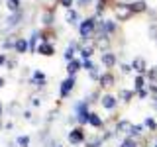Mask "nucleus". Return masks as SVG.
I'll return each mask as SVG.
<instances>
[{
  "instance_id": "f257e3e1",
  "label": "nucleus",
  "mask_w": 157,
  "mask_h": 147,
  "mask_svg": "<svg viewBox=\"0 0 157 147\" xmlns=\"http://www.w3.org/2000/svg\"><path fill=\"white\" fill-rule=\"evenodd\" d=\"M96 24H98V18H96V16L85 18L81 24H78V36H81L82 41H88V39L94 37V33H96Z\"/></svg>"
},
{
  "instance_id": "f03ea898",
  "label": "nucleus",
  "mask_w": 157,
  "mask_h": 147,
  "mask_svg": "<svg viewBox=\"0 0 157 147\" xmlns=\"http://www.w3.org/2000/svg\"><path fill=\"white\" fill-rule=\"evenodd\" d=\"M112 12H114V18L118 22H130V18L134 16L130 4H126V2H116L114 6H112Z\"/></svg>"
},
{
  "instance_id": "7ed1b4c3",
  "label": "nucleus",
  "mask_w": 157,
  "mask_h": 147,
  "mask_svg": "<svg viewBox=\"0 0 157 147\" xmlns=\"http://www.w3.org/2000/svg\"><path fill=\"white\" fill-rule=\"evenodd\" d=\"M67 139H69V143H71V145H81V143H85V141H86L85 127H82V126H77V127H73V130L69 131Z\"/></svg>"
},
{
  "instance_id": "20e7f679",
  "label": "nucleus",
  "mask_w": 157,
  "mask_h": 147,
  "mask_svg": "<svg viewBox=\"0 0 157 147\" xmlns=\"http://www.w3.org/2000/svg\"><path fill=\"white\" fill-rule=\"evenodd\" d=\"M77 122H78V126H85V124H88V116H90V110H88V100H85V102H78L77 104Z\"/></svg>"
},
{
  "instance_id": "39448f33",
  "label": "nucleus",
  "mask_w": 157,
  "mask_h": 147,
  "mask_svg": "<svg viewBox=\"0 0 157 147\" xmlns=\"http://www.w3.org/2000/svg\"><path fill=\"white\" fill-rule=\"evenodd\" d=\"M75 85H77L75 77H67L65 81L61 82V88H59V94H61V98H67L69 94H71V90L75 88Z\"/></svg>"
},
{
  "instance_id": "423d86ee",
  "label": "nucleus",
  "mask_w": 157,
  "mask_h": 147,
  "mask_svg": "<svg viewBox=\"0 0 157 147\" xmlns=\"http://www.w3.org/2000/svg\"><path fill=\"white\" fill-rule=\"evenodd\" d=\"M114 82H116V77H114V73H110V71L102 73L100 78H98V86H100V88H106V90L114 86Z\"/></svg>"
},
{
  "instance_id": "0eeeda50",
  "label": "nucleus",
  "mask_w": 157,
  "mask_h": 147,
  "mask_svg": "<svg viewBox=\"0 0 157 147\" xmlns=\"http://www.w3.org/2000/svg\"><path fill=\"white\" fill-rule=\"evenodd\" d=\"M100 104H102V108L104 110H116V106H118V98L114 96V94H102V98H100Z\"/></svg>"
},
{
  "instance_id": "6e6552de",
  "label": "nucleus",
  "mask_w": 157,
  "mask_h": 147,
  "mask_svg": "<svg viewBox=\"0 0 157 147\" xmlns=\"http://www.w3.org/2000/svg\"><path fill=\"white\" fill-rule=\"evenodd\" d=\"M77 49H78V53H81V57H82V59H90V57H92V53H94V49H96V45H94V41H92V43L82 41L81 45H77Z\"/></svg>"
},
{
  "instance_id": "1a4fd4ad",
  "label": "nucleus",
  "mask_w": 157,
  "mask_h": 147,
  "mask_svg": "<svg viewBox=\"0 0 157 147\" xmlns=\"http://www.w3.org/2000/svg\"><path fill=\"white\" fill-rule=\"evenodd\" d=\"M100 63L104 65L106 69H114V65L118 63V57H116V53H112V51H104L100 55Z\"/></svg>"
},
{
  "instance_id": "9d476101",
  "label": "nucleus",
  "mask_w": 157,
  "mask_h": 147,
  "mask_svg": "<svg viewBox=\"0 0 157 147\" xmlns=\"http://www.w3.org/2000/svg\"><path fill=\"white\" fill-rule=\"evenodd\" d=\"M132 69H134L137 75H145L149 67H147V61L144 57H134V61H132Z\"/></svg>"
},
{
  "instance_id": "9b49d317",
  "label": "nucleus",
  "mask_w": 157,
  "mask_h": 147,
  "mask_svg": "<svg viewBox=\"0 0 157 147\" xmlns=\"http://www.w3.org/2000/svg\"><path fill=\"white\" fill-rule=\"evenodd\" d=\"M132 122L130 120H120L116 124V127H114V131H116V135H130V131H132Z\"/></svg>"
},
{
  "instance_id": "f8f14e48",
  "label": "nucleus",
  "mask_w": 157,
  "mask_h": 147,
  "mask_svg": "<svg viewBox=\"0 0 157 147\" xmlns=\"http://www.w3.org/2000/svg\"><path fill=\"white\" fill-rule=\"evenodd\" d=\"M94 45H96V49H100L102 53L110 51V36H98V37H94Z\"/></svg>"
},
{
  "instance_id": "ddd939ff",
  "label": "nucleus",
  "mask_w": 157,
  "mask_h": 147,
  "mask_svg": "<svg viewBox=\"0 0 157 147\" xmlns=\"http://www.w3.org/2000/svg\"><path fill=\"white\" fill-rule=\"evenodd\" d=\"M130 8H132V12H134V16L136 14H145L147 12V2L145 0H134V2H130Z\"/></svg>"
},
{
  "instance_id": "4468645a",
  "label": "nucleus",
  "mask_w": 157,
  "mask_h": 147,
  "mask_svg": "<svg viewBox=\"0 0 157 147\" xmlns=\"http://www.w3.org/2000/svg\"><path fill=\"white\" fill-rule=\"evenodd\" d=\"M82 69V61L81 59H73V61H69L67 63V73H69V77H75L78 71Z\"/></svg>"
},
{
  "instance_id": "2eb2a0df",
  "label": "nucleus",
  "mask_w": 157,
  "mask_h": 147,
  "mask_svg": "<svg viewBox=\"0 0 157 147\" xmlns=\"http://www.w3.org/2000/svg\"><path fill=\"white\" fill-rule=\"evenodd\" d=\"M134 96H136V90H128V88H122L120 94H118V100L124 102V104H130V102L134 100Z\"/></svg>"
},
{
  "instance_id": "dca6fc26",
  "label": "nucleus",
  "mask_w": 157,
  "mask_h": 147,
  "mask_svg": "<svg viewBox=\"0 0 157 147\" xmlns=\"http://www.w3.org/2000/svg\"><path fill=\"white\" fill-rule=\"evenodd\" d=\"M37 53H39V55H43V57H51L53 53H55V49H53V45H51V43L43 41V43H39V47H37Z\"/></svg>"
},
{
  "instance_id": "f3484780",
  "label": "nucleus",
  "mask_w": 157,
  "mask_h": 147,
  "mask_svg": "<svg viewBox=\"0 0 157 147\" xmlns=\"http://www.w3.org/2000/svg\"><path fill=\"white\" fill-rule=\"evenodd\" d=\"M144 134H145V127H144V124H134V126H132L130 137H134V139H140V137H144Z\"/></svg>"
},
{
  "instance_id": "a211bd4d",
  "label": "nucleus",
  "mask_w": 157,
  "mask_h": 147,
  "mask_svg": "<svg viewBox=\"0 0 157 147\" xmlns=\"http://www.w3.org/2000/svg\"><path fill=\"white\" fill-rule=\"evenodd\" d=\"M102 28H104L106 36H114L116 33V22L114 20H102Z\"/></svg>"
},
{
  "instance_id": "6ab92c4d",
  "label": "nucleus",
  "mask_w": 157,
  "mask_h": 147,
  "mask_svg": "<svg viewBox=\"0 0 157 147\" xmlns=\"http://www.w3.org/2000/svg\"><path fill=\"white\" fill-rule=\"evenodd\" d=\"M104 141H106V139H104V135H98V134H96V135H92L90 139H86V141H85V145H86V147H100L102 143H104Z\"/></svg>"
},
{
  "instance_id": "aec40b11",
  "label": "nucleus",
  "mask_w": 157,
  "mask_h": 147,
  "mask_svg": "<svg viewBox=\"0 0 157 147\" xmlns=\"http://www.w3.org/2000/svg\"><path fill=\"white\" fill-rule=\"evenodd\" d=\"M88 124L92 127H96V130H100L102 126H104V122H102V118L96 114V112H90V116H88Z\"/></svg>"
},
{
  "instance_id": "412c9836",
  "label": "nucleus",
  "mask_w": 157,
  "mask_h": 147,
  "mask_svg": "<svg viewBox=\"0 0 157 147\" xmlns=\"http://www.w3.org/2000/svg\"><path fill=\"white\" fill-rule=\"evenodd\" d=\"M147 78H145V75H136V78H134V90H141V88H147Z\"/></svg>"
},
{
  "instance_id": "4be33fe9",
  "label": "nucleus",
  "mask_w": 157,
  "mask_h": 147,
  "mask_svg": "<svg viewBox=\"0 0 157 147\" xmlns=\"http://www.w3.org/2000/svg\"><path fill=\"white\" fill-rule=\"evenodd\" d=\"M32 85L43 86V85H45V75H43L41 71H36V73H33V77H32Z\"/></svg>"
},
{
  "instance_id": "5701e85b",
  "label": "nucleus",
  "mask_w": 157,
  "mask_h": 147,
  "mask_svg": "<svg viewBox=\"0 0 157 147\" xmlns=\"http://www.w3.org/2000/svg\"><path fill=\"white\" fill-rule=\"evenodd\" d=\"M14 49H16L18 53H26L28 49H29V41H26V39H16V45H14Z\"/></svg>"
},
{
  "instance_id": "b1692460",
  "label": "nucleus",
  "mask_w": 157,
  "mask_h": 147,
  "mask_svg": "<svg viewBox=\"0 0 157 147\" xmlns=\"http://www.w3.org/2000/svg\"><path fill=\"white\" fill-rule=\"evenodd\" d=\"M144 127H145V130L147 131H149V134H155V131H157V122L153 120V118H145V122H144Z\"/></svg>"
},
{
  "instance_id": "393cba45",
  "label": "nucleus",
  "mask_w": 157,
  "mask_h": 147,
  "mask_svg": "<svg viewBox=\"0 0 157 147\" xmlns=\"http://www.w3.org/2000/svg\"><path fill=\"white\" fill-rule=\"evenodd\" d=\"M145 78H147V85H149V82H157V65H153V67L147 69Z\"/></svg>"
},
{
  "instance_id": "a878e982",
  "label": "nucleus",
  "mask_w": 157,
  "mask_h": 147,
  "mask_svg": "<svg viewBox=\"0 0 157 147\" xmlns=\"http://www.w3.org/2000/svg\"><path fill=\"white\" fill-rule=\"evenodd\" d=\"M120 147H140V141L134 139V137H130V135H126L124 141L120 143Z\"/></svg>"
},
{
  "instance_id": "bb28decb",
  "label": "nucleus",
  "mask_w": 157,
  "mask_h": 147,
  "mask_svg": "<svg viewBox=\"0 0 157 147\" xmlns=\"http://www.w3.org/2000/svg\"><path fill=\"white\" fill-rule=\"evenodd\" d=\"M75 47H77V43H71V45L65 49V61H67V63L75 59Z\"/></svg>"
},
{
  "instance_id": "cd10ccee",
  "label": "nucleus",
  "mask_w": 157,
  "mask_h": 147,
  "mask_svg": "<svg viewBox=\"0 0 157 147\" xmlns=\"http://www.w3.org/2000/svg\"><path fill=\"white\" fill-rule=\"evenodd\" d=\"M77 20H78V12L77 10H67V22L69 24H77Z\"/></svg>"
},
{
  "instance_id": "c85d7f7f",
  "label": "nucleus",
  "mask_w": 157,
  "mask_h": 147,
  "mask_svg": "<svg viewBox=\"0 0 157 147\" xmlns=\"http://www.w3.org/2000/svg\"><path fill=\"white\" fill-rule=\"evenodd\" d=\"M16 143L20 147H29V137L28 135H18L16 137Z\"/></svg>"
},
{
  "instance_id": "c756f323",
  "label": "nucleus",
  "mask_w": 157,
  "mask_h": 147,
  "mask_svg": "<svg viewBox=\"0 0 157 147\" xmlns=\"http://www.w3.org/2000/svg\"><path fill=\"white\" fill-rule=\"evenodd\" d=\"M8 10L18 12V10H20V0H8Z\"/></svg>"
},
{
  "instance_id": "7c9ffc66",
  "label": "nucleus",
  "mask_w": 157,
  "mask_h": 147,
  "mask_svg": "<svg viewBox=\"0 0 157 147\" xmlns=\"http://www.w3.org/2000/svg\"><path fill=\"white\" fill-rule=\"evenodd\" d=\"M136 96L140 98V100H145V98L149 96V90H147V88H141V90H136Z\"/></svg>"
},
{
  "instance_id": "2f4dec72",
  "label": "nucleus",
  "mask_w": 157,
  "mask_h": 147,
  "mask_svg": "<svg viewBox=\"0 0 157 147\" xmlns=\"http://www.w3.org/2000/svg\"><path fill=\"white\" fill-rule=\"evenodd\" d=\"M94 67H96V65L90 61V59H82V69H86V71H92Z\"/></svg>"
},
{
  "instance_id": "473e14b6",
  "label": "nucleus",
  "mask_w": 157,
  "mask_h": 147,
  "mask_svg": "<svg viewBox=\"0 0 157 147\" xmlns=\"http://www.w3.org/2000/svg\"><path fill=\"white\" fill-rule=\"evenodd\" d=\"M120 69H122V73H124V75H130V73L134 71V69H132V63H130V65H128V63H122Z\"/></svg>"
},
{
  "instance_id": "72a5a7b5",
  "label": "nucleus",
  "mask_w": 157,
  "mask_h": 147,
  "mask_svg": "<svg viewBox=\"0 0 157 147\" xmlns=\"http://www.w3.org/2000/svg\"><path fill=\"white\" fill-rule=\"evenodd\" d=\"M88 77H90L92 81H98V78H100V73H98V67H94L92 71H88Z\"/></svg>"
},
{
  "instance_id": "f704fd0d",
  "label": "nucleus",
  "mask_w": 157,
  "mask_h": 147,
  "mask_svg": "<svg viewBox=\"0 0 157 147\" xmlns=\"http://www.w3.org/2000/svg\"><path fill=\"white\" fill-rule=\"evenodd\" d=\"M43 24H47V26H49V24H53V14H43Z\"/></svg>"
},
{
  "instance_id": "c9c22d12",
  "label": "nucleus",
  "mask_w": 157,
  "mask_h": 147,
  "mask_svg": "<svg viewBox=\"0 0 157 147\" xmlns=\"http://www.w3.org/2000/svg\"><path fill=\"white\" fill-rule=\"evenodd\" d=\"M37 33H33V36H32V39H29V49H32V51H33V49H36V41H37Z\"/></svg>"
},
{
  "instance_id": "e433bc0d",
  "label": "nucleus",
  "mask_w": 157,
  "mask_h": 147,
  "mask_svg": "<svg viewBox=\"0 0 157 147\" xmlns=\"http://www.w3.org/2000/svg\"><path fill=\"white\" fill-rule=\"evenodd\" d=\"M59 2H61V6H63V8H67V10H71V8H73V0H59Z\"/></svg>"
},
{
  "instance_id": "4c0bfd02",
  "label": "nucleus",
  "mask_w": 157,
  "mask_h": 147,
  "mask_svg": "<svg viewBox=\"0 0 157 147\" xmlns=\"http://www.w3.org/2000/svg\"><path fill=\"white\" fill-rule=\"evenodd\" d=\"M92 2H94V0H78V6H82V8H85V6H90Z\"/></svg>"
},
{
  "instance_id": "58836bf2",
  "label": "nucleus",
  "mask_w": 157,
  "mask_h": 147,
  "mask_svg": "<svg viewBox=\"0 0 157 147\" xmlns=\"http://www.w3.org/2000/svg\"><path fill=\"white\" fill-rule=\"evenodd\" d=\"M4 61H6V57H4V55H2V53H0V67H2V65H4Z\"/></svg>"
},
{
  "instance_id": "ea45409f",
  "label": "nucleus",
  "mask_w": 157,
  "mask_h": 147,
  "mask_svg": "<svg viewBox=\"0 0 157 147\" xmlns=\"http://www.w3.org/2000/svg\"><path fill=\"white\" fill-rule=\"evenodd\" d=\"M153 108L157 110V98H153Z\"/></svg>"
},
{
  "instance_id": "a19ab883",
  "label": "nucleus",
  "mask_w": 157,
  "mask_h": 147,
  "mask_svg": "<svg viewBox=\"0 0 157 147\" xmlns=\"http://www.w3.org/2000/svg\"><path fill=\"white\" fill-rule=\"evenodd\" d=\"M0 86H4V78L2 77H0Z\"/></svg>"
},
{
  "instance_id": "79ce46f5",
  "label": "nucleus",
  "mask_w": 157,
  "mask_h": 147,
  "mask_svg": "<svg viewBox=\"0 0 157 147\" xmlns=\"http://www.w3.org/2000/svg\"><path fill=\"white\" fill-rule=\"evenodd\" d=\"M153 147H157V139H155V143H153Z\"/></svg>"
},
{
  "instance_id": "37998d69",
  "label": "nucleus",
  "mask_w": 157,
  "mask_h": 147,
  "mask_svg": "<svg viewBox=\"0 0 157 147\" xmlns=\"http://www.w3.org/2000/svg\"><path fill=\"white\" fill-rule=\"evenodd\" d=\"M0 112H2V104H0Z\"/></svg>"
},
{
  "instance_id": "c03bdc74",
  "label": "nucleus",
  "mask_w": 157,
  "mask_h": 147,
  "mask_svg": "<svg viewBox=\"0 0 157 147\" xmlns=\"http://www.w3.org/2000/svg\"><path fill=\"white\" fill-rule=\"evenodd\" d=\"M0 127H2V122H0Z\"/></svg>"
},
{
  "instance_id": "a18cd8bd",
  "label": "nucleus",
  "mask_w": 157,
  "mask_h": 147,
  "mask_svg": "<svg viewBox=\"0 0 157 147\" xmlns=\"http://www.w3.org/2000/svg\"><path fill=\"white\" fill-rule=\"evenodd\" d=\"M155 45H157V39H155Z\"/></svg>"
},
{
  "instance_id": "49530a36",
  "label": "nucleus",
  "mask_w": 157,
  "mask_h": 147,
  "mask_svg": "<svg viewBox=\"0 0 157 147\" xmlns=\"http://www.w3.org/2000/svg\"><path fill=\"white\" fill-rule=\"evenodd\" d=\"M55 147H61V145H55Z\"/></svg>"
},
{
  "instance_id": "de8ad7c7",
  "label": "nucleus",
  "mask_w": 157,
  "mask_h": 147,
  "mask_svg": "<svg viewBox=\"0 0 157 147\" xmlns=\"http://www.w3.org/2000/svg\"><path fill=\"white\" fill-rule=\"evenodd\" d=\"M147 147H149V145H147Z\"/></svg>"
}]
</instances>
